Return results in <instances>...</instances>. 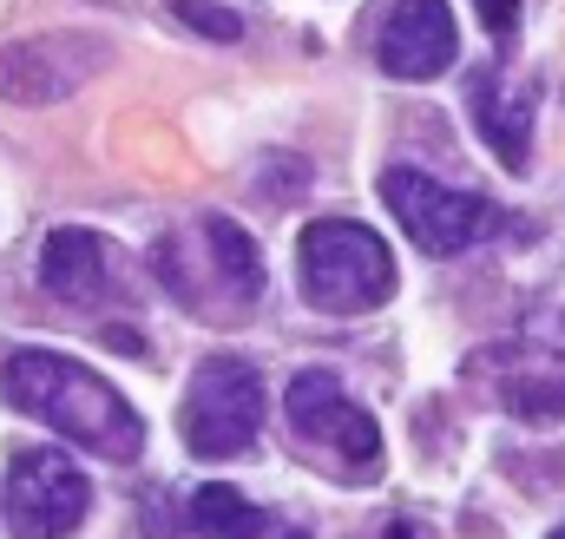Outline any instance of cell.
<instances>
[{
	"mask_svg": "<svg viewBox=\"0 0 565 539\" xmlns=\"http://www.w3.org/2000/svg\"><path fill=\"white\" fill-rule=\"evenodd\" d=\"M178 427H184V447L198 461H237L257 447V427H264V376L244 362V356H204L184 408H178Z\"/></svg>",
	"mask_w": 565,
	"mask_h": 539,
	"instance_id": "cell-5",
	"label": "cell"
},
{
	"mask_svg": "<svg viewBox=\"0 0 565 539\" xmlns=\"http://www.w3.org/2000/svg\"><path fill=\"white\" fill-rule=\"evenodd\" d=\"M184 27H198V33H211V40H237L244 33V20L237 13H224V7H211V0H164Z\"/></svg>",
	"mask_w": 565,
	"mask_h": 539,
	"instance_id": "cell-14",
	"label": "cell"
},
{
	"mask_svg": "<svg viewBox=\"0 0 565 539\" xmlns=\"http://www.w3.org/2000/svg\"><path fill=\"white\" fill-rule=\"evenodd\" d=\"M375 60L388 80H440L454 66L447 0H388V13L375 27Z\"/></svg>",
	"mask_w": 565,
	"mask_h": 539,
	"instance_id": "cell-11",
	"label": "cell"
},
{
	"mask_svg": "<svg viewBox=\"0 0 565 539\" xmlns=\"http://www.w3.org/2000/svg\"><path fill=\"white\" fill-rule=\"evenodd\" d=\"M191 533L198 539H264L270 533V514H257L237 487L204 480V487L191 494Z\"/></svg>",
	"mask_w": 565,
	"mask_h": 539,
	"instance_id": "cell-13",
	"label": "cell"
},
{
	"mask_svg": "<svg viewBox=\"0 0 565 539\" xmlns=\"http://www.w3.org/2000/svg\"><path fill=\"white\" fill-rule=\"evenodd\" d=\"M473 13H480V27L493 33V40H507L513 27H520V0H467Z\"/></svg>",
	"mask_w": 565,
	"mask_h": 539,
	"instance_id": "cell-15",
	"label": "cell"
},
{
	"mask_svg": "<svg viewBox=\"0 0 565 539\" xmlns=\"http://www.w3.org/2000/svg\"><path fill=\"white\" fill-rule=\"evenodd\" d=\"M264 539H309V533H302V527H270Z\"/></svg>",
	"mask_w": 565,
	"mask_h": 539,
	"instance_id": "cell-17",
	"label": "cell"
},
{
	"mask_svg": "<svg viewBox=\"0 0 565 539\" xmlns=\"http://www.w3.org/2000/svg\"><path fill=\"white\" fill-rule=\"evenodd\" d=\"M151 270L171 289V303H184L204 323H237L264 303V257H257L250 231L237 218H217V211L164 231L151 251Z\"/></svg>",
	"mask_w": 565,
	"mask_h": 539,
	"instance_id": "cell-2",
	"label": "cell"
},
{
	"mask_svg": "<svg viewBox=\"0 0 565 539\" xmlns=\"http://www.w3.org/2000/svg\"><path fill=\"white\" fill-rule=\"evenodd\" d=\"M467 113H473L480 138L493 145V158L507 171H526V158H533V113H526V93L500 86V66H473L467 73Z\"/></svg>",
	"mask_w": 565,
	"mask_h": 539,
	"instance_id": "cell-12",
	"label": "cell"
},
{
	"mask_svg": "<svg viewBox=\"0 0 565 539\" xmlns=\"http://www.w3.org/2000/svg\"><path fill=\"white\" fill-rule=\"evenodd\" d=\"M553 539H565V527H559V533H553Z\"/></svg>",
	"mask_w": 565,
	"mask_h": 539,
	"instance_id": "cell-18",
	"label": "cell"
},
{
	"mask_svg": "<svg viewBox=\"0 0 565 539\" xmlns=\"http://www.w3.org/2000/svg\"><path fill=\"white\" fill-rule=\"evenodd\" d=\"M93 507V480L60 447H20L7 461V527L13 539H66Z\"/></svg>",
	"mask_w": 565,
	"mask_h": 539,
	"instance_id": "cell-7",
	"label": "cell"
},
{
	"mask_svg": "<svg viewBox=\"0 0 565 539\" xmlns=\"http://www.w3.org/2000/svg\"><path fill=\"white\" fill-rule=\"evenodd\" d=\"M282 414L296 427V447L309 461H322L329 474H342L349 487L382 474V427L342 395V382L329 369H302L289 382V395H282Z\"/></svg>",
	"mask_w": 565,
	"mask_h": 539,
	"instance_id": "cell-4",
	"label": "cell"
},
{
	"mask_svg": "<svg viewBox=\"0 0 565 539\" xmlns=\"http://www.w3.org/2000/svg\"><path fill=\"white\" fill-rule=\"evenodd\" d=\"M0 395L20 414L46 421L53 434H66L73 447L99 454V461H139V447H145L139 408L126 402L106 376H93L86 362H73V356L13 349L7 369H0Z\"/></svg>",
	"mask_w": 565,
	"mask_h": 539,
	"instance_id": "cell-1",
	"label": "cell"
},
{
	"mask_svg": "<svg viewBox=\"0 0 565 539\" xmlns=\"http://www.w3.org/2000/svg\"><path fill=\"white\" fill-rule=\"evenodd\" d=\"M296 283H302V296L316 309L362 316V309H382L395 296V257H388V244L369 224L322 218L296 244Z\"/></svg>",
	"mask_w": 565,
	"mask_h": 539,
	"instance_id": "cell-3",
	"label": "cell"
},
{
	"mask_svg": "<svg viewBox=\"0 0 565 539\" xmlns=\"http://www.w3.org/2000/svg\"><path fill=\"white\" fill-rule=\"evenodd\" d=\"M106 66V40L93 33H33L0 46V99L13 106H60Z\"/></svg>",
	"mask_w": 565,
	"mask_h": 539,
	"instance_id": "cell-8",
	"label": "cell"
},
{
	"mask_svg": "<svg viewBox=\"0 0 565 539\" xmlns=\"http://www.w3.org/2000/svg\"><path fill=\"white\" fill-rule=\"evenodd\" d=\"M382 198L402 218V231L415 237V251H427V257H460V251H473V244H487V237L507 231V211L493 198L447 191L440 178H427L415 165L382 171Z\"/></svg>",
	"mask_w": 565,
	"mask_h": 539,
	"instance_id": "cell-6",
	"label": "cell"
},
{
	"mask_svg": "<svg viewBox=\"0 0 565 539\" xmlns=\"http://www.w3.org/2000/svg\"><path fill=\"white\" fill-rule=\"evenodd\" d=\"M382 539H422V527H415V520H395V527H388Z\"/></svg>",
	"mask_w": 565,
	"mask_h": 539,
	"instance_id": "cell-16",
	"label": "cell"
},
{
	"mask_svg": "<svg viewBox=\"0 0 565 539\" xmlns=\"http://www.w3.org/2000/svg\"><path fill=\"white\" fill-rule=\"evenodd\" d=\"M40 283L66 309H126L132 303V276H126L119 244H106L99 231H79V224L53 231L40 244Z\"/></svg>",
	"mask_w": 565,
	"mask_h": 539,
	"instance_id": "cell-9",
	"label": "cell"
},
{
	"mask_svg": "<svg viewBox=\"0 0 565 539\" xmlns=\"http://www.w3.org/2000/svg\"><path fill=\"white\" fill-rule=\"evenodd\" d=\"M473 376L520 421H565V356L540 342H500L473 356Z\"/></svg>",
	"mask_w": 565,
	"mask_h": 539,
	"instance_id": "cell-10",
	"label": "cell"
}]
</instances>
